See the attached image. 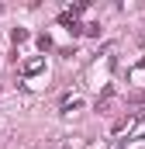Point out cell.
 <instances>
[{"label": "cell", "mask_w": 145, "mask_h": 149, "mask_svg": "<svg viewBox=\"0 0 145 149\" xmlns=\"http://www.w3.org/2000/svg\"><path fill=\"white\" fill-rule=\"evenodd\" d=\"M79 108H83L79 97H66V101H62V111H66V114H69V111H79Z\"/></svg>", "instance_id": "cell-1"}]
</instances>
